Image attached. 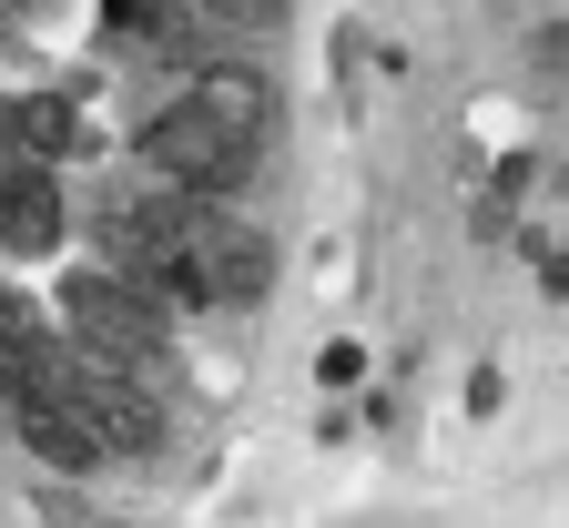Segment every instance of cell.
<instances>
[{
  "label": "cell",
  "instance_id": "6da1fadb",
  "mask_svg": "<svg viewBox=\"0 0 569 528\" xmlns=\"http://www.w3.org/2000/svg\"><path fill=\"white\" fill-rule=\"evenodd\" d=\"M132 163L153 173V183H173V193H203V203H244V183H254V163H264V142H244L234 122H213L193 92H173V102H153L132 122Z\"/></svg>",
  "mask_w": 569,
  "mask_h": 528
},
{
  "label": "cell",
  "instance_id": "7a4b0ae2",
  "mask_svg": "<svg viewBox=\"0 0 569 528\" xmlns=\"http://www.w3.org/2000/svg\"><path fill=\"white\" fill-rule=\"evenodd\" d=\"M11 427H21V447H31V458H41V468H61V478L112 468V458H102V437H92V417L71 407L61 387H51V397H31V407H11Z\"/></svg>",
  "mask_w": 569,
  "mask_h": 528
},
{
  "label": "cell",
  "instance_id": "3957f363",
  "mask_svg": "<svg viewBox=\"0 0 569 528\" xmlns=\"http://www.w3.org/2000/svg\"><path fill=\"white\" fill-rule=\"evenodd\" d=\"M0 245L11 255H51L61 245V183L41 163H11V183H0Z\"/></svg>",
  "mask_w": 569,
  "mask_h": 528
},
{
  "label": "cell",
  "instance_id": "277c9868",
  "mask_svg": "<svg viewBox=\"0 0 569 528\" xmlns=\"http://www.w3.org/2000/svg\"><path fill=\"white\" fill-rule=\"evenodd\" d=\"M213 122H234L244 142H264L274 132V82H264V71H244V61H213V71H193V82H183Z\"/></svg>",
  "mask_w": 569,
  "mask_h": 528
},
{
  "label": "cell",
  "instance_id": "5b68a950",
  "mask_svg": "<svg viewBox=\"0 0 569 528\" xmlns=\"http://www.w3.org/2000/svg\"><path fill=\"white\" fill-rule=\"evenodd\" d=\"M203 265H213V285H224V306H254L264 275H274V245L254 235V223L213 213V223H203Z\"/></svg>",
  "mask_w": 569,
  "mask_h": 528
},
{
  "label": "cell",
  "instance_id": "8992f818",
  "mask_svg": "<svg viewBox=\"0 0 569 528\" xmlns=\"http://www.w3.org/2000/svg\"><path fill=\"white\" fill-rule=\"evenodd\" d=\"M0 41H11V0H0Z\"/></svg>",
  "mask_w": 569,
  "mask_h": 528
},
{
  "label": "cell",
  "instance_id": "52a82bcc",
  "mask_svg": "<svg viewBox=\"0 0 569 528\" xmlns=\"http://www.w3.org/2000/svg\"><path fill=\"white\" fill-rule=\"evenodd\" d=\"M92 528H122V518H92Z\"/></svg>",
  "mask_w": 569,
  "mask_h": 528
}]
</instances>
